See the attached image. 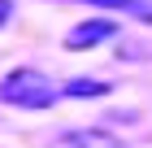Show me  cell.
<instances>
[{"label": "cell", "mask_w": 152, "mask_h": 148, "mask_svg": "<svg viewBox=\"0 0 152 148\" xmlns=\"http://www.w3.org/2000/svg\"><path fill=\"white\" fill-rule=\"evenodd\" d=\"M61 96V87L52 79H48L44 70H9L4 74V83H0V100L4 105H18V109H48V105Z\"/></svg>", "instance_id": "6da1fadb"}, {"label": "cell", "mask_w": 152, "mask_h": 148, "mask_svg": "<svg viewBox=\"0 0 152 148\" xmlns=\"http://www.w3.org/2000/svg\"><path fill=\"white\" fill-rule=\"evenodd\" d=\"M52 148H126V144L104 126H78V131H65Z\"/></svg>", "instance_id": "7a4b0ae2"}, {"label": "cell", "mask_w": 152, "mask_h": 148, "mask_svg": "<svg viewBox=\"0 0 152 148\" xmlns=\"http://www.w3.org/2000/svg\"><path fill=\"white\" fill-rule=\"evenodd\" d=\"M109 35H117V26L109 22V18H96V22H78L70 35H65V48L83 52V48H91V44H100V39H109Z\"/></svg>", "instance_id": "3957f363"}, {"label": "cell", "mask_w": 152, "mask_h": 148, "mask_svg": "<svg viewBox=\"0 0 152 148\" xmlns=\"http://www.w3.org/2000/svg\"><path fill=\"white\" fill-rule=\"evenodd\" d=\"M65 96H104L109 91V83H100V79H74V83H65Z\"/></svg>", "instance_id": "277c9868"}, {"label": "cell", "mask_w": 152, "mask_h": 148, "mask_svg": "<svg viewBox=\"0 0 152 148\" xmlns=\"http://www.w3.org/2000/svg\"><path fill=\"white\" fill-rule=\"evenodd\" d=\"M87 4H100V9H130V13H139V18H152V9L143 4V0H87Z\"/></svg>", "instance_id": "5b68a950"}, {"label": "cell", "mask_w": 152, "mask_h": 148, "mask_svg": "<svg viewBox=\"0 0 152 148\" xmlns=\"http://www.w3.org/2000/svg\"><path fill=\"white\" fill-rule=\"evenodd\" d=\"M9 18H13V4H9V0H0V26L9 22Z\"/></svg>", "instance_id": "8992f818"}]
</instances>
